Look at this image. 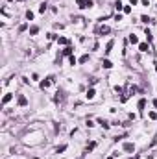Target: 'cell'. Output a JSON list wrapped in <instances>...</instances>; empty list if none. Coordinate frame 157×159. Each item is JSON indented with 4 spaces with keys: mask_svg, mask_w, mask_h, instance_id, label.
<instances>
[{
    "mask_svg": "<svg viewBox=\"0 0 157 159\" xmlns=\"http://www.w3.org/2000/svg\"><path fill=\"white\" fill-rule=\"evenodd\" d=\"M76 4H78L79 9H87V7L93 6V2H91V0H76Z\"/></svg>",
    "mask_w": 157,
    "mask_h": 159,
    "instance_id": "cell-1",
    "label": "cell"
},
{
    "mask_svg": "<svg viewBox=\"0 0 157 159\" xmlns=\"http://www.w3.org/2000/svg\"><path fill=\"white\" fill-rule=\"evenodd\" d=\"M137 107H139V111L142 113V111H144V107H146V100H144V98H141V100H139V105H137Z\"/></svg>",
    "mask_w": 157,
    "mask_h": 159,
    "instance_id": "cell-2",
    "label": "cell"
},
{
    "mask_svg": "<svg viewBox=\"0 0 157 159\" xmlns=\"http://www.w3.org/2000/svg\"><path fill=\"white\" fill-rule=\"evenodd\" d=\"M139 50H141V52H148V50H150V46H148L146 43H141V44H139Z\"/></svg>",
    "mask_w": 157,
    "mask_h": 159,
    "instance_id": "cell-3",
    "label": "cell"
},
{
    "mask_svg": "<svg viewBox=\"0 0 157 159\" xmlns=\"http://www.w3.org/2000/svg\"><path fill=\"white\" fill-rule=\"evenodd\" d=\"M50 78H46V80H43V82H41V89H46V87H48V85H50Z\"/></svg>",
    "mask_w": 157,
    "mask_h": 159,
    "instance_id": "cell-4",
    "label": "cell"
},
{
    "mask_svg": "<svg viewBox=\"0 0 157 159\" xmlns=\"http://www.w3.org/2000/svg\"><path fill=\"white\" fill-rule=\"evenodd\" d=\"M113 44H115V41H109V43L105 44V54H109V52L113 50Z\"/></svg>",
    "mask_w": 157,
    "mask_h": 159,
    "instance_id": "cell-5",
    "label": "cell"
},
{
    "mask_svg": "<svg viewBox=\"0 0 157 159\" xmlns=\"http://www.w3.org/2000/svg\"><path fill=\"white\" fill-rule=\"evenodd\" d=\"M28 104V100H26V96H22V94H19V105H26Z\"/></svg>",
    "mask_w": 157,
    "mask_h": 159,
    "instance_id": "cell-6",
    "label": "cell"
},
{
    "mask_svg": "<svg viewBox=\"0 0 157 159\" xmlns=\"http://www.w3.org/2000/svg\"><path fill=\"white\" fill-rule=\"evenodd\" d=\"M102 65H104V69H111V67H113V63L109 61V59H104V61H102Z\"/></svg>",
    "mask_w": 157,
    "mask_h": 159,
    "instance_id": "cell-7",
    "label": "cell"
},
{
    "mask_svg": "<svg viewBox=\"0 0 157 159\" xmlns=\"http://www.w3.org/2000/svg\"><path fill=\"white\" fill-rule=\"evenodd\" d=\"M124 150H126V152H133V150H135V144H131V143H128V144L124 146Z\"/></svg>",
    "mask_w": 157,
    "mask_h": 159,
    "instance_id": "cell-8",
    "label": "cell"
},
{
    "mask_svg": "<svg viewBox=\"0 0 157 159\" xmlns=\"http://www.w3.org/2000/svg\"><path fill=\"white\" fill-rule=\"evenodd\" d=\"M11 98H13V94H11V93H7L6 96H4V100H2V104L6 105V104H7V102H9V100H11Z\"/></svg>",
    "mask_w": 157,
    "mask_h": 159,
    "instance_id": "cell-9",
    "label": "cell"
},
{
    "mask_svg": "<svg viewBox=\"0 0 157 159\" xmlns=\"http://www.w3.org/2000/svg\"><path fill=\"white\" fill-rule=\"evenodd\" d=\"M94 94H96V91H94V89H89V91H87V98H89V100H93Z\"/></svg>",
    "mask_w": 157,
    "mask_h": 159,
    "instance_id": "cell-10",
    "label": "cell"
},
{
    "mask_svg": "<svg viewBox=\"0 0 157 159\" xmlns=\"http://www.w3.org/2000/svg\"><path fill=\"white\" fill-rule=\"evenodd\" d=\"M98 33H109V28L107 26H100L98 28Z\"/></svg>",
    "mask_w": 157,
    "mask_h": 159,
    "instance_id": "cell-11",
    "label": "cell"
},
{
    "mask_svg": "<svg viewBox=\"0 0 157 159\" xmlns=\"http://www.w3.org/2000/svg\"><path fill=\"white\" fill-rule=\"evenodd\" d=\"M129 43H133V44H137V43H139V39H137V35H129Z\"/></svg>",
    "mask_w": 157,
    "mask_h": 159,
    "instance_id": "cell-12",
    "label": "cell"
},
{
    "mask_svg": "<svg viewBox=\"0 0 157 159\" xmlns=\"http://www.w3.org/2000/svg\"><path fill=\"white\" fill-rule=\"evenodd\" d=\"M26 19H28V21H33V11H26Z\"/></svg>",
    "mask_w": 157,
    "mask_h": 159,
    "instance_id": "cell-13",
    "label": "cell"
},
{
    "mask_svg": "<svg viewBox=\"0 0 157 159\" xmlns=\"http://www.w3.org/2000/svg\"><path fill=\"white\" fill-rule=\"evenodd\" d=\"M87 61H89V54H85V55L79 57V63H87Z\"/></svg>",
    "mask_w": 157,
    "mask_h": 159,
    "instance_id": "cell-14",
    "label": "cell"
},
{
    "mask_svg": "<svg viewBox=\"0 0 157 159\" xmlns=\"http://www.w3.org/2000/svg\"><path fill=\"white\" fill-rule=\"evenodd\" d=\"M63 54H65V55H70V54H72V46H67V48L63 50Z\"/></svg>",
    "mask_w": 157,
    "mask_h": 159,
    "instance_id": "cell-15",
    "label": "cell"
},
{
    "mask_svg": "<svg viewBox=\"0 0 157 159\" xmlns=\"http://www.w3.org/2000/svg\"><path fill=\"white\" fill-rule=\"evenodd\" d=\"M46 6H48V4H46V2H43V4H41V7H39V11H41V13H44V11H46Z\"/></svg>",
    "mask_w": 157,
    "mask_h": 159,
    "instance_id": "cell-16",
    "label": "cell"
},
{
    "mask_svg": "<svg viewBox=\"0 0 157 159\" xmlns=\"http://www.w3.org/2000/svg\"><path fill=\"white\" fill-rule=\"evenodd\" d=\"M37 32H39V28H37V26H31V28H30V33H31V35H35Z\"/></svg>",
    "mask_w": 157,
    "mask_h": 159,
    "instance_id": "cell-17",
    "label": "cell"
},
{
    "mask_svg": "<svg viewBox=\"0 0 157 159\" xmlns=\"http://www.w3.org/2000/svg\"><path fill=\"white\" fill-rule=\"evenodd\" d=\"M65 150H67V146L63 144V146H57V150H56V152H57V154H61V152H65Z\"/></svg>",
    "mask_w": 157,
    "mask_h": 159,
    "instance_id": "cell-18",
    "label": "cell"
},
{
    "mask_svg": "<svg viewBox=\"0 0 157 159\" xmlns=\"http://www.w3.org/2000/svg\"><path fill=\"white\" fill-rule=\"evenodd\" d=\"M57 43H59V44H67V39H65V37H57Z\"/></svg>",
    "mask_w": 157,
    "mask_h": 159,
    "instance_id": "cell-19",
    "label": "cell"
},
{
    "mask_svg": "<svg viewBox=\"0 0 157 159\" xmlns=\"http://www.w3.org/2000/svg\"><path fill=\"white\" fill-rule=\"evenodd\" d=\"M94 146H96V143H91V144H87V152H91V150H94Z\"/></svg>",
    "mask_w": 157,
    "mask_h": 159,
    "instance_id": "cell-20",
    "label": "cell"
},
{
    "mask_svg": "<svg viewBox=\"0 0 157 159\" xmlns=\"http://www.w3.org/2000/svg\"><path fill=\"white\" fill-rule=\"evenodd\" d=\"M141 21H142V22H150V17H146V15H142V17H141Z\"/></svg>",
    "mask_w": 157,
    "mask_h": 159,
    "instance_id": "cell-21",
    "label": "cell"
},
{
    "mask_svg": "<svg viewBox=\"0 0 157 159\" xmlns=\"http://www.w3.org/2000/svg\"><path fill=\"white\" fill-rule=\"evenodd\" d=\"M76 63H78V59H76L74 55H70V65H76Z\"/></svg>",
    "mask_w": 157,
    "mask_h": 159,
    "instance_id": "cell-22",
    "label": "cell"
},
{
    "mask_svg": "<svg viewBox=\"0 0 157 159\" xmlns=\"http://www.w3.org/2000/svg\"><path fill=\"white\" fill-rule=\"evenodd\" d=\"M115 7L116 9H122V2H115Z\"/></svg>",
    "mask_w": 157,
    "mask_h": 159,
    "instance_id": "cell-23",
    "label": "cell"
},
{
    "mask_svg": "<svg viewBox=\"0 0 157 159\" xmlns=\"http://www.w3.org/2000/svg\"><path fill=\"white\" fill-rule=\"evenodd\" d=\"M137 2H139V0H129V4H133V6H135Z\"/></svg>",
    "mask_w": 157,
    "mask_h": 159,
    "instance_id": "cell-24",
    "label": "cell"
},
{
    "mask_svg": "<svg viewBox=\"0 0 157 159\" xmlns=\"http://www.w3.org/2000/svg\"><path fill=\"white\" fill-rule=\"evenodd\" d=\"M153 105H155V107H157V98H155V100H153Z\"/></svg>",
    "mask_w": 157,
    "mask_h": 159,
    "instance_id": "cell-25",
    "label": "cell"
},
{
    "mask_svg": "<svg viewBox=\"0 0 157 159\" xmlns=\"http://www.w3.org/2000/svg\"><path fill=\"white\" fill-rule=\"evenodd\" d=\"M107 159H113V157H107Z\"/></svg>",
    "mask_w": 157,
    "mask_h": 159,
    "instance_id": "cell-26",
    "label": "cell"
},
{
    "mask_svg": "<svg viewBox=\"0 0 157 159\" xmlns=\"http://www.w3.org/2000/svg\"><path fill=\"white\" fill-rule=\"evenodd\" d=\"M155 70H157V65H155Z\"/></svg>",
    "mask_w": 157,
    "mask_h": 159,
    "instance_id": "cell-27",
    "label": "cell"
},
{
    "mask_svg": "<svg viewBox=\"0 0 157 159\" xmlns=\"http://www.w3.org/2000/svg\"><path fill=\"white\" fill-rule=\"evenodd\" d=\"M155 7H157V6H155Z\"/></svg>",
    "mask_w": 157,
    "mask_h": 159,
    "instance_id": "cell-28",
    "label": "cell"
}]
</instances>
